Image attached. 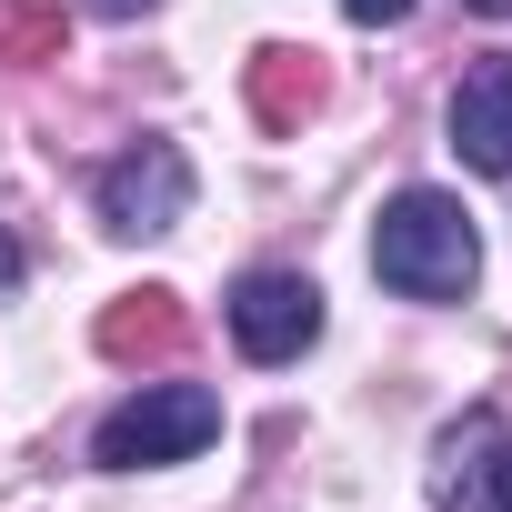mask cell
I'll return each mask as SVG.
<instances>
[{
    "mask_svg": "<svg viewBox=\"0 0 512 512\" xmlns=\"http://www.w3.org/2000/svg\"><path fill=\"white\" fill-rule=\"evenodd\" d=\"M372 272H382V292H402V302H462L472 272H482L472 211H462L452 191H402V201L382 211V231H372Z\"/></svg>",
    "mask_w": 512,
    "mask_h": 512,
    "instance_id": "obj_1",
    "label": "cell"
},
{
    "mask_svg": "<svg viewBox=\"0 0 512 512\" xmlns=\"http://www.w3.org/2000/svg\"><path fill=\"white\" fill-rule=\"evenodd\" d=\"M211 432H221V402H211L201 382H141V392L101 422L91 462H101V472H161V462H191Z\"/></svg>",
    "mask_w": 512,
    "mask_h": 512,
    "instance_id": "obj_2",
    "label": "cell"
},
{
    "mask_svg": "<svg viewBox=\"0 0 512 512\" xmlns=\"http://www.w3.org/2000/svg\"><path fill=\"white\" fill-rule=\"evenodd\" d=\"M181 211H191V161H181V141L141 131L121 161H101V221H111L121 241H151V231H171Z\"/></svg>",
    "mask_w": 512,
    "mask_h": 512,
    "instance_id": "obj_3",
    "label": "cell"
},
{
    "mask_svg": "<svg viewBox=\"0 0 512 512\" xmlns=\"http://www.w3.org/2000/svg\"><path fill=\"white\" fill-rule=\"evenodd\" d=\"M231 342H241L251 362H302V352L322 342V292H312L302 272H241V292H231Z\"/></svg>",
    "mask_w": 512,
    "mask_h": 512,
    "instance_id": "obj_4",
    "label": "cell"
},
{
    "mask_svg": "<svg viewBox=\"0 0 512 512\" xmlns=\"http://www.w3.org/2000/svg\"><path fill=\"white\" fill-rule=\"evenodd\" d=\"M452 151L492 181H512V51L472 61L462 91H452Z\"/></svg>",
    "mask_w": 512,
    "mask_h": 512,
    "instance_id": "obj_5",
    "label": "cell"
},
{
    "mask_svg": "<svg viewBox=\"0 0 512 512\" xmlns=\"http://www.w3.org/2000/svg\"><path fill=\"white\" fill-rule=\"evenodd\" d=\"M91 342H101V362H171L181 342H191V312H181V292H121L101 322H91Z\"/></svg>",
    "mask_w": 512,
    "mask_h": 512,
    "instance_id": "obj_6",
    "label": "cell"
},
{
    "mask_svg": "<svg viewBox=\"0 0 512 512\" xmlns=\"http://www.w3.org/2000/svg\"><path fill=\"white\" fill-rule=\"evenodd\" d=\"M322 61L312 51H292V41H272V51H251V121L262 131H302L312 111H322Z\"/></svg>",
    "mask_w": 512,
    "mask_h": 512,
    "instance_id": "obj_7",
    "label": "cell"
},
{
    "mask_svg": "<svg viewBox=\"0 0 512 512\" xmlns=\"http://www.w3.org/2000/svg\"><path fill=\"white\" fill-rule=\"evenodd\" d=\"M502 442V422L492 412H472V422H452L442 432V452H432V512H482V452Z\"/></svg>",
    "mask_w": 512,
    "mask_h": 512,
    "instance_id": "obj_8",
    "label": "cell"
},
{
    "mask_svg": "<svg viewBox=\"0 0 512 512\" xmlns=\"http://www.w3.org/2000/svg\"><path fill=\"white\" fill-rule=\"evenodd\" d=\"M0 51H11V61H51L61 51V21L51 11H11V21H0Z\"/></svg>",
    "mask_w": 512,
    "mask_h": 512,
    "instance_id": "obj_9",
    "label": "cell"
},
{
    "mask_svg": "<svg viewBox=\"0 0 512 512\" xmlns=\"http://www.w3.org/2000/svg\"><path fill=\"white\" fill-rule=\"evenodd\" d=\"M342 11H352L362 31H402V21H412V0H342Z\"/></svg>",
    "mask_w": 512,
    "mask_h": 512,
    "instance_id": "obj_10",
    "label": "cell"
},
{
    "mask_svg": "<svg viewBox=\"0 0 512 512\" xmlns=\"http://www.w3.org/2000/svg\"><path fill=\"white\" fill-rule=\"evenodd\" d=\"M482 482H492V512H512V442H492V472Z\"/></svg>",
    "mask_w": 512,
    "mask_h": 512,
    "instance_id": "obj_11",
    "label": "cell"
},
{
    "mask_svg": "<svg viewBox=\"0 0 512 512\" xmlns=\"http://www.w3.org/2000/svg\"><path fill=\"white\" fill-rule=\"evenodd\" d=\"M91 11H101V21H141V11H151V0H91Z\"/></svg>",
    "mask_w": 512,
    "mask_h": 512,
    "instance_id": "obj_12",
    "label": "cell"
},
{
    "mask_svg": "<svg viewBox=\"0 0 512 512\" xmlns=\"http://www.w3.org/2000/svg\"><path fill=\"white\" fill-rule=\"evenodd\" d=\"M462 11H482V21H512V0H462Z\"/></svg>",
    "mask_w": 512,
    "mask_h": 512,
    "instance_id": "obj_13",
    "label": "cell"
},
{
    "mask_svg": "<svg viewBox=\"0 0 512 512\" xmlns=\"http://www.w3.org/2000/svg\"><path fill=\"white\" fill-rule=\"evenodd\" d=\"M0 282H21V251H11V241H0Z\"/></svg>",
    "mask_w": 512,
    "mask_h": 512,
    "instance_id": "obj_14",
    "label": "cell"
}]
</instances>
